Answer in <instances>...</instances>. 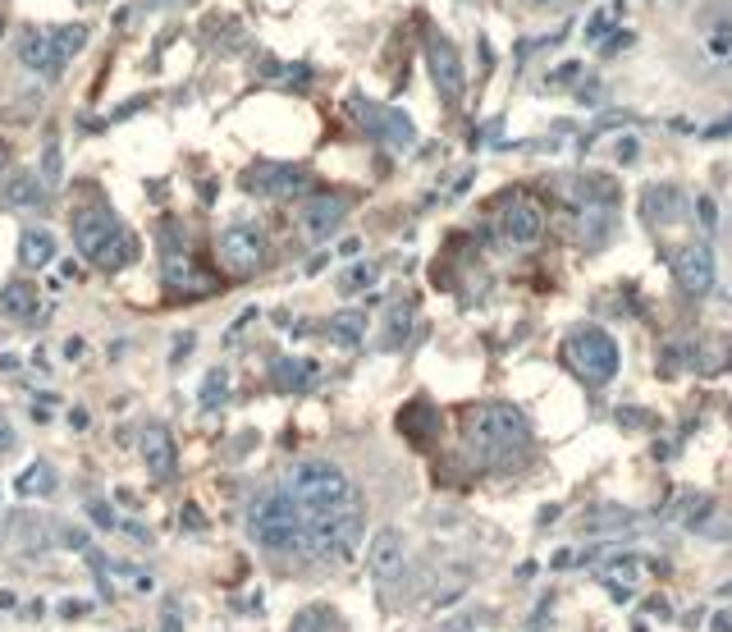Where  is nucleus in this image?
Listing matches in <instances>:
<instances>
[{"label":"nucleus","instance_id":"obj_17","mask_svg":"<svg viewBox=\"0 0 732 632\" xmlns=\"http://www.w3.org/2000/svg\"><path fill=\"white\" fill-rule=\"evenodd\" d=\"M316 362H307V358H280L275 362V376L270 381L280 385V390H289V394H298V390H307V385H316Z\"/></svg>","mask_w":732,"mask_h":632},{"label":"nucleus","instance_id":"obj_8","mask_svg":"<svg viewBox=\"0 0 732 632\" xmlns=\"http://www.w3.org/2000/svg\"><path fill=\"white\" fill-rule=\"evenodd\" d=\"M344 220H348V197H339V193H312L307 202H302V211H298L302 239H312V243L334 239Z\"/></svg>","mask_w":732,"mask_h":632},{"label":"nucleus","instance_id":"obj_25","mask_svg":"<svg viewBox=\"0 0 732 632\" xmlns=\"http://www.w3.org/2000/svg\"><path fill=\"white\" fill-rule=\"evenodd\" d=\"M376 275H380V262H357L339 275V289H344V294H357L366 284H376Z\"/></svg>","mask_w":732,"mask_h":632},{"label":"nucleus","instance_id":"obj_26","mask_svg":"<svg viewBox=\"0 0 732 632\" xmlns=\"http://www.w3.org/2000/svg\"><path fill=\"white\" fill-rule=\"evenodd\" d=\"M225 394H229V371L216 367L202 381V394H197V399H202V408H220V404H225Z\"/></svg>","mask_w":732,"mask_h":632},{"label":"nucleus","instance_id":"obj_4","mask_svg":"<svg viewBox=\"0 0 732 632\" xmlns=\"http://www.w3.org/2000/svg\"><path fill=\"white\" fill-rule=\"evenodd\" d=\"M284 491L298 500L302 513H316V509H339V504H353V481L339 463L330 458H307L298 468L289 472V486Z\"/></svg>","mask_w":732,"mask_h":632},{"label":"nucleus","instance_id":"obj_2","mask_svg":"<svg viewBox=\"0 0 732 632\" xmlns=\"http://www.w3.org/2000/svg\"><path fill=\"white\" fill-rule=\"evenodd\" d=\"M531 445L527 417L517 413L513 404H485L472 417V449L485 463H517Z\"/></svg>","mask_w":732,"mask_h":632},{"label":"nucleus","instance_id":"obj_36","mask_svg":"<svg viewBox=\"0 0 732 632\" xmlns=\"http://www.w3.org/2000/svg\"><path fill=\"white\" fill-rule=\"evenodd\" d=\"M714 632H732V619H714Z\"/></svg>","mask_w":732,"mask_h":632},{"label":"nucleus","instance_id":"obj_34","mask_svg":"<svg viewBox=\"0 0 732 632\" xmlns=\"http://www.w3.org/2000/svg\"><path fill=\"white\" fill-rule=\"evenodd\" d=\"M92 513H97V523H101V527H115V518H110L106 504H92Z\"/></svg>","mask_w":732,"mask_h":632},{"label":"nucleus","instance_id":"obj_7","mask_svg":"<svg viewBox=\"0 0 732 632\" xmlns=\"http://www.w3.org/2000/svg\"><path fill=\"white\" fill-rule=\"evenodd\" d=\"M216 257L229 275H257L261 262H266V239H261L257 225H225L216 239Z\"/></svg>","mask_w":732,"mask_h":632},{"label":"nucleus","instance_id":"obj_23","mask_svg":"<svg viewBox=\"0 0 732 632\" xmlns=\"http://www.w3.org/2000/svg\"><path fill=\"white\" fill-rule=\"evenodd\" d=\"M366 124H371L380 138H389V142H408L412 138L408 120H403V115H394V110H366Z\"/></svg>","mask_w":732,"mask_h":632},{"label":"nucleus","instance_id":"obj_20","mask_svg":"<svg viewBox=\"0 0 732 632\" xmlns=\"http://www.w3.org/2000/svg\"><path fill=\"white\" fill-rule=\"evenodd\" d=\"M0 312L19 316V321L37 316V289L28 280H10V284H5V294H0Z\"/></svg>","mask_w":732,"mask_h":632},{"label":"nucleus","instance_id":"obj_1","mask_svg":"<svg viewBox=\"0 0 732 632\" xmlns=\"http://www.w3.org/2000/svg\"><path fill=\"white\" fill-rule=\"evenodd\" d=\"M366 518L357 504H339V509H316L302 518V545L312 559H353L362 545Z\"/></svg>","mask_w":732,"mask_h":632},{"label":"nucleus","instance_id":"obj_18","mask_svg":"<svg viewBox=\"0 0 732 632\" xmlns=\"http://www.w3.org/2000/svg\"><path fill=\"white\" fill-rule=\"evenodd\" d=\"M165 284H170V289H179V294H193V289H197V294H206V289H211V284L197 275V266L183 257V252H170V257H165Z\"/></svg>","mask_w":732,"mask_h":632},{"label":"nucleus","instance_id":"obj_13","mask_svg":"<svg viewBox=\"0 0 732 632\" xmlns=\"http://www.w3.org/2000/svg\"><path fill=\"white\" fill-rule=\"evenodd\" d=\"M248 188L261 197H293L307 188V175H302L298 165H257L248 175Z\"/></svg>","mask_w":732,"mask_h":632},{"label":"nucleus","instance_id":"obj_29","mask_svg":"<svg viewBox=\"0 0 732 632\" xmlns=\"http://www.w3.org/2000/svg\"><path fill=\"white\" fill-rule=\"evenodd\" d=\"M705 55L719 60V65H728L732 60V28H714V33L705 37Z\"/></svg>","mask_w":732,"mask_h":632},{"label":"nucleus","instance_id":"obj_33","mask_svg":"<svg viewBox=\"0 0 732 632\" xmlns=\"http://www.w3.org/2000/svg\"><path fill=\"white\" fill-rule=\"evenodd\" d=\"M618 161H623V165H627V161H636V142H632V138L618 142Z\"/></svg>","mask_w":732,"mask_h":632},{"label":"nucleus","instance_id":"obj_15","mask_svg":"<svg viewBox=\"0 0 732 632\" xmlns=\"http://www.w3.org/2000/svg\"><path fill=\"white\" fill-rule=\"evenodd\" d=\"M504 239L508 243H517V248H527V243H536L540 239V229H545V216H540V207L536 202H513V207L504 211Z\"/></svg>","mask_w":732,"mask_h":632},{"label":"nucleus","instance_id":"obj_16","mask_svg":"<svg viewBox=\"0 0 732 632\" xmlns=\"http://www.w3.org/2000/svg\"><path fill=\"white\" fill-rule=\"evenodd\" d=\"M19 262L28 266V271H42V266L55 262V234H51V229H23Z\"/></svg>","mask_w":732,"mask_h":632},{"label":"nucleus","instance_id":"obj_10","mask_svg":"<svg viewBox=\"0 0 732 632\" xmlns=\"http://www.w3.org/2000/svg\"><path fill=\"white\" fill-rule=\"evenodd\" d=\"M115 234H119V220L110 216L101 202H92V207H78V216H74V243H78V252H83V257H92V262H97L101 248H106Z\"/></svg>","mask_w":732,"mask_h":632},{"label":"nucleus","instance_id":"obj_28","mask_svg":"<svg viewBox=\"0 0 732 632\" xmlns=\"http://www.w3.org/2000/svg\"><path fill=\"white\" fill-rule=\"evenodd\" d=\"M293 632H334V614L330 610H302L298 619H293Z\"/></svg>","mask_w":732,"mask_h":632},{"label":"nucleus","instance_id":"obj_12","mask_svg":"<svg viewBox=\"0 0 732 632\" xmlns=\"http://www.w3.org/2000/svg\"><path fill=\"white\" fill-rule=\"evenodd\" d=\"M138 449H142V463L156 481H170L174 468H179V454H174V436L165 422H147L138 436Z\"/></svg>","mask_w":732,"mask_h":632},{"label":"nucleus","instance_id":"obj_3","mask_svg":"<svg viewBox=\"0 0 732 632\" xmlns=\"http://www.w3.org/2000/svg\"><path fill=\"white\" fill-rule=\"evenodd\" d=\"M302 518L307 513L298 509L289 491H261L257 500L248 504V536L261 545V550H298L302 545Z\"/></svg>","mask_w":732,"mask_h":632},{"label":"nucleus","instance_id":"obj_27","mask_svg":"<svg viewBox=\"0 0 732 632\" xmlns=\"http://www.w3.org/2000/svg\"><path fill=\"white\" fill-rule=\"evenodd\" d=\"M412 330V307H394V316L385 321V349H399Z\"/></svg>","mask_w":732,"mask_h":632},{"label":"nucleus","instance_id":"obj_31","mask_svg":"<svg viewBox=\"0 0 732 632\" xmlns=\"http://www.w3.org/2000/svg\"><path fill=\"white\" fill-rule=\"evenodd\" d=\"M627 523H632V513H627V509H595L591 518H586L591 532H600V527H627Z\"/></svg>","mask_w":732,"mask_h":632},{"label":"nucleus","instance_id":"obj_11","mask_svg":"<svg viewBox=\"0 0 732 632\" xmlns=\"http://www.w3.org/2000/svg\"><path fill=\"white\" fill-rule=\"evenodd\" d=\"M673 275L687 289L691 298H705L714 289V252L705 243H687V248L673 257Z\"/></svg>","mask_w":732,"mask_h":632},{"label":"nucleus","instance_id":"obj_14","mask_svg":"<svg viewBox=\"0 0 732 632\" xmlns=\"http://www.w3.org/2000/svg\"><path fill=\"white\" fill-rule=\"evenodd\" d=\"M403 568H408V550H403V536L394 532V527L376 532V541H371V573H376V582L403 578Z\"/></svg>","mask_w":732,"mask_h":632},{"label":"nucleus","instance_id":"obj_35","mask_svg":"<svg viewBox=\"0 0 732 632\" xmlns=\"http://www.w3.org/2000/svg\"><path fill=\"white\" fill-rule=\"evenodd\" d=\"M183 523H188V527H202V513H197L193 504H188V509H183Z\"/></svg>","mask_w":732,"mask_h":632},{"label":"nucleus","instance_id":"obj_24","mask_svg":"<svg viewBox=\"0 0 732 632\" xmlns=\"http://www.w3.org/2000/svg\"><path fill=\"white\" fill-rule=\"evenodd\" d=\"M19 495H55V468L51 463H33L19 477Z\"/></svg>","mask_w":732,"mask_h":632},{"label":"nucleus","instance_id":"obj_32","mask_svg":"<svg viewBox=\"0 0 732 632\" xmlns=\"http://www.w3.org/2000/svg\"><path fill=\"white\" fill-rule=\"evenodd\" d=\"M14 449H19V431H14L10 413H0V458L14 454Z\"/></svg>","mask_w":732,"mask_h":632},{"label":"nucleus","instance_id":"obj_30","mask_svg":"<svg viewBox=\"0 0 732 632\" xmlns=\"http://www.w3.org/2000/svg\"><path fill=\"white\" fill-rule=\"evenodd\" d=\"M673 207H678V193H668V188H655V193L641 202V211H646V216H655V220H664Z\"/></svg>","mask_w":732,"mask_h":632},{"label":"nucleus","instance_id":"obj_9","mask_svg":"<svg viewBox=\"0 0 732 632\" xmlns=\"http://www.w3.org/2000/svg\"><path fill=\"white\" fill-rule=\"evenodd\" d=\"M426 65H431V78H435V88H440L444 101H458L463 97V55H458V46L444 42V37H431L426 42Z\"/></svg>","mask_w":732,"mask_h":632},{"label":"nucleus","instance_id":"obj_21","mask_svg":"<svg viewBox=\"0 0 732 632\" xmlns=\"http://www.w3.org/2000/svg\"><path fill=\"white\" fill-rule=\"evenodd\" d=\"M330 339L339 344V349H357L362 344V335H366V316L362 312H339V316H330Z\"/></svg>","mask_w":732,"mask_h":632},{"label":"nucleus","instance_id":"obj_19","mask_svg":"<svg viewBox=\"0 0 732 632\" xmlns=\"http://www.w3.org/2000/svg\"><path fill=\"white\" fill-rule=\"evenodd\" d=\"M42 197H46V188L37 175H10L5 188H0V202H5V207H37Z\"/></svg>","mask_w":732,"mask_h":632},{"label":"nucleus","instance_id":"obj_5","mask_svg":"<svg viewBox=\"0 0 732 632\" xmlns=\"http://www.w3.org/2000/svg\"><path fill=\"white\" fill-rule=\"evenodd\" d=\"M563 358L586 385H609L618 376V339L600 326H577L563 339Z\"/></svg>","mask_w":732,"mask_h":632},{"label":"nucleus","instance_id":"obj_37","mask_svg":"<svg viewBox=\"0 0 732 632\" xmlns=\"http://www.w3.org/2000/svg\"><path fill=\"white\" fill-rule=\"evenodd\" d=\"M165 632H179V619H174V614H170V619H165Z\"/></svg>","mask_w":732,"mask_h":632},{"label":"nucleus","instance_id":"obj_6","mask_svg":"<svg viewBox=\"0 0 732 632\" xmlns=\"http://www.w3.org/2000/svg\"><path fill=\"white\" fill-rule=\"evenodd\" d=\"M87 42V33L78 28V23H69V28H55V33H23L19 37V60L28 69H37V74H60V69L69 65V55L78 51V46Z\"/></svg>","mask_w":732,"mask_h":632},{"label":"nucleus","instance_id":"obj_22","mask_svg":"<svg viewBox=\"0 0 732 632\" xmlns=\"http://www.w3.org/2000/svg\"><path fill=\"white\" fill-rule=\"evenodd\" d=\"M133 252H138V243H133V234L129 229H119L115 239L101 248V257H97V266H106V271H119V266H129L133 262Z\"/></svg>","mask_w":732,"mask_h":632}]
</instances>
